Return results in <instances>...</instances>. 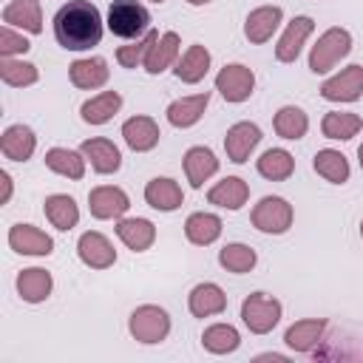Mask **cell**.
I'll return each mask as SVG.
<instances>
[{
  "label": "cell",
  "instance_id": "obj_41",
  "mask_svg": "<svg viewBox=\"0 0 363 363\" xmlns=\"http://www.w3.org/2000/svg\"><path fill=\"white\" fill-rule=\"evenodd\" d=\"M156 40H159V31L150 28L145 37H139V40H133L128 45H119L116 48V62L122 68H139V65H145V57H147V51H150V45Z\"/></svg>",
  "mask_w": 363,
  "mask_h": 363
},
{
  "label": "cell",
  "instance_id": "obj_31",
  "mask_svg": "<svg viewBox=\"0 0 363 363\" xmlns=\"http://www.w3.org/2000/svg\"><path fill=\"white\" fill-rule=\"evenodd\" d=\"M119 108H122V94L119 91H102V94H94L91 99L82 102L79 116L88 125H105L119 113Z\"/></svg>",
  "mask_w": 363,
  "mask_h": 363
},
{
  "label": "cell",
  "instance_id": "obj_22",
  "mask_svg": "<svg viewBox=\"0 0 363 363\" xmlns=\"http://www.w3.org/2000/svg\"><path fill=\"white\" fill-rule=\"evenodd\" d=\"M145 201L159 213H173L184 204V193H182L179 182H173L167 176H156L145 184Z\"/></svg>",
  "mask_w": 363,
  "mask_h": 363
},
{
  "label": "cell",
  "instance_id": "obj_46",
  "mask_svg": "<svg viewBox=\"0 0 363 363\" xmlns=\"http://www.w3.org/2000/svg\"><path fill=\"white\" fill-rule=\"evenodd\" d=\"M357 162H360V170H363V145L357 147Z\"/></svg>",
  "mask_w": 363,
  "mask_h": 363
},
{
  "label": "cell",
  "instance_id": "obj_18",
  "mask_svg": "<svg viewBox=\"0 0 363 363\" xmlns=\"http://www.w3.org/2000/svg\"><path fill=\"white\" fill-rule=\"evenodd\" d=\"M159 136H162V130H159L156 119L142 116V113L125 119V125H122V139H125V145H128L133 153H147V150H153V147L159 145Z\"/></svg>",
  "mask_w": 363,
  "mask_h": 363
},
{
  "label": "cell",
  "instance_id": "obj_32",
  "mask_svg": "<svg viewBox=\"0 0 363 363\" xmlns=\"http://www.w3.org/2000/svg\"><path fill=\"white\" fill-rule=\"evenodd\" d=\"M221 230H224L221 218H218L216 213H204V210L190 213L187 221H184V235H187V241L196 244V247H210L213 241H218Z\"/></svg>",
  "mask_w": 363,
  "mask_h": 363
},
{
  "label": "cell",
  "instance_id": "obj_27",
  "mask_svg": "<svg viewBox=\"0 0 363 363\" xmlns=\"http://www.w3.org/2000/svg\"><path fill=\"white\" fill-rule=\"evenodd\" d=\"M3 23L28 34H40L43 31V9L40 0H11L3 9Z\"/></svg>",
  "mask_w": 363,
  "mask_h": 363
},
{
  "label": "cell",
  "instance_id": "obj_5",
  "mask_svg": "<svg viewBox=\"0 0 363 363\" xmlns=\"http://www.w3.org/2000/svg\"><path fill=\"white\" fill-rule=\"evenodd\" d=\"M281 301L267 292H252L241 303V320L252 335H267L281 323Z\"/></svg>",
  "mask_w": 363,
  "mask_h": 363
},
{
  "label": "cell",
  "instance_id": "obj_13",
  "mask_svg": "<svg viewBox=\"0 0 363 363\" xmlns=\"http://www.w3.org/2000/svg\"><path fill=\"white\" fill-rule=\"evenodd\" d=\"M9 247L14 252H20V255H37V258H43V255H51L54 252V238L45 230L34 227V224H14L9 230Z\"/></svg>",
  "mask_w": 363,
  "mask_h": 363
},
{
  "label": "cell",
  "instance_id": "obj_7",
  "mask_svg": "<svg viewBox=\"0 0 363 363\" xmlns=\"http://www.w3.org/2000/svg\"><path fill=\"white\" fill-rule=\"evenodd\" d=\"M255 88V74L252 68L241 65V62H230L216 74V91L227 99V102H244L252 96Z\"/></svg>",
  "mask_w": 363,
  "mask_h": 363
},
{
  "label": "cell",
  "instance_id": "obj_4",
  "mask_svg": "<svg viewBox=\"0 0 363 363\" xmlns=\"http://www.w3.org/2000/svg\"><path fill=\"white\" fill-rule=\"evenodd\" d=\"M128 332L133 335V340H139L145 346L162 343L170 335V315L156 303H142V306H136L130 312Z\"/></svg>",
  "mask_w": 363,
  "mask_h": 363
},
{
  "label": "cell",
  "instance_id": "obj_42",
  "mask_svg": "<svg viewBox=\"0 0 363 363\" xmlns=\"http://www.w3.org/2000/svg\"><path fill=\"white\" fill-rule=\"evenodd\" d=\"M28 48H31V43L23 34H17L11 26L0 28V57H23Z\"/></svg>",
  "mask_w": 363,
  "mask_h": 363
},
{
  "label": "cell",
  "instance_id": "obj_40",
  "mask_svg": "<svg viewBox=\"0 0 363 363\" xmlns=\"http://www.w3.org/2000/svg\"><path fill=\"white\" fill-rule=\"evenodd\" d=\"M0 79L11 88H28L40 79V71L34 62H26L17 57H3L0 60Z\"/></svg>",
  "mask_w": 363,
  "mask_h": 363
},
{
  "label": "cell",
  "instance_id": "obj_45",
  "mask_svg": "<svg viewBox=\"0 0 363 363\" xmlns=\"http://www.w3.org/2000/svg\"><path fill=\"white\" fill-rule=\"evenodd\" d=\"M190 6H207V3H213V0H187Z\"/></svg>",
  "mask_w": 363,
  "mask_h": 363
},
{
  "label": "cell",
  "instance_id": "obj_10",
  "mask_svg": "<svg viewBox=\"0 0 363 363\" xmlns=\"http://www.w3.org/2000/svg\"><path fill=\"white\" fill-rule=\"evenodd\" d=\"M77 255H79V261H82L85 267H91V269H108V267L116 264V250H113L111 238L102 235V233H96V230H88V233L79 235V241H77Z\"/></svg>",
  "mask_w": 363,
  "mask_h": 363
},
{
  "label": "cell",
  "instance_id": "obj_15",
  "mask_svg": "<svg viewBox=\"0 0 363 363\" xmlns=\"http://www.w3.org/2000/svg\"><path fill=\"white\" fill-rule=\"evenodd\" d=\"M187 309L193 318H213V315H221L227 309V295L218 284L213 281H204V284H196L187 295Z\"/></svg>",
  "mask_w": 363,
  "mask_h": 363
},
{
  "label": "cell",
  "instance_id": "obj_33",
  "mask_svg": "<svg viewBox=\"0 0 363 363\" xmlns=\"http://www.w3.org/2000/svg\"><path fill=\"white\" fill-rule=\"evenodd\" d=\"M85 156L82 150H71V147H51L45 150V167L54 170L57 176H65V179H74L79 182L85 176Z\"/></svg>",
  "mask_w": 363,
  "mask_h": 363
},
{
  "label": "cell",
  "instance_id": "obj_30",
  "mask_svg": "<svg viewBox=\"0 0 363 363\" xmlns=\"http://www.w3.org/2000/svg\"><path fill=\"white\" fill-rule=\"evenodd\" d=\"M323 329H326V320H323V318H303V320H295V323L284 332V343H286L292 352H312V349L320 343Z\"/></svg>",
  "mask_w": 363,
  "mask_h": 363
},
{
  "label": "cell",
  "instance_id": "obj_8",
  "mask_svg": "<svg viewBox=\"0 0 363 363\" xmlns=\"http://www.w3.org/2000/svg\"><path fill=\"white\" fill-rule=\"evenodd\" d=\"M320 96L329 102H357L363 96V65L352 62L340 74L329 77L320 85Z\"/></svg>",
  "mask_w": 363,
  "mask_h": 363
},
{
  "label": "cell",
  "instance_id": "obj_20",
  "mask_svg": "<svg viewBox=\"0 0 363 363\" xmlns=\"http://www.w3.org/2000/svg\"><path fill=\"white\" fill-rule=\"evenodd\" d=\"M179 57H182V40H179V34H176V31H164V34H159V40L150 45V51H147L142 68H145L150 77H156V74L167 71L170 65H176Z\"/></svg>",
  "mask_w": 363,
  "mask_h": 363
},
{
  "label": "cell",
  "instance_id": "obj_19",
  "mask_svg": "<svg viewBox=\"0 0 363 363\" xmlns=\"http://www.w3.org/2000/svg\"><path fill=\"white\" fill-rule=\"evenodd\" d=\"M82 156L91 162V167L99 173V176H111L122 167V153L119 147L111 142V139H102V136H94V139H85L79 145Z\"/></svg>",
  "mask_w": 363,
  "mask_h": 363
},
{
  "label": "cell",
  "instance_id": "obj_48",
  "mask_svg": "<svg viewBox=\"0 0 363 363\" xmlns=\"http://www.w3.org/2000/svg\"><path fill=\"white\" fill-rule=\"evenodd\" d=\"M153 3H164V0H153Z\"/></svg>",
  "mask_w": 363,
  "mask_h": 363
},
{
  "label": "cell",
  "instance_id": "obj_43",
  "mask_svg": "<svg viewBox=\"0 0 363 363\" xmlns=\"http://www.w3.org/2000/svg\"><path fill=\"white\" fill-rule=\"evenodd\" d=\"M0 182H3V196H0V204H9L11 190H14V182H11V176H9L6 170H0Z\"/></svg>",
  "mask_w": 363,
  "mask_h": 363
},
{
  "label": "cell",
  "instance_id": "obj_1",
  "mask_svg": "<svg viewBox=\"0 0 363 363\" xmlns=\"http://www.w3.org/2000/svg\"><path fill=\"white\" fill-rule=\"evenodd\" d=\"M54 37L65 51H88L102 40V14L91 0H68L54 14Z\"/></svg>",
  "mask_w": 363,
  "mask_h": 363
},
{
  "label": "cell",
  "instance_id": "obj_23",
  "mask_svg": "<svg viewBox=\"0 0 363 363\" xmlns=\"http://www.w3.org/2000/svg\"><path fill=\"white\" fill-rule=\"evenodd\" d=\"M116 235L128 250L145 252L156 241V224L150 218H139V216L136 218H116Z\"/></svg>",
  "mask_w": 363,
  "mask_h": 363
},
{
  "label": "cell",
  "instance_id": "obj_12",
  "mask_svg": "<svg viewBox=\"0 0 363 363\" xmlns=\"http://www.w3.org/2000/svg\"><path fill=\"white\" fill-rule=\"evenodd\" d=\"M261 142V128L255 122H235L227 128L224 133V150H227V159L233 164H244L250 159V153L258 147Z\"/></svg>",
  "mask_w": 363,
  "mask_h": 363
},
{
  "label": "cell",
  "instance_id": "obj_17",
  "mask_svg": "<svg viewBox=\"0 0 363 363\" xmlns=\"http://www.w3.org/2000/svg\"><path fill=\"white\" fill-rule=\"evenodd\" d=\"M207 105H210V94H207V91L190 94V96H179V99H173V102L167 105L164 116H167V122H170L173 128L184 130V128H193V125L204 116Z\"/></svg>",
  "mask_w": 363,
  "mask_h": 363
},
{
  "label": "cell",
  "instance_id": "obj_34",
  "mask_svg": "<svg viewBox=\"0 0 363 363\" xmlns=\"http://www.w3.org/2000/svg\"><path fill=\"white\" fill-rule=\"evenodd\" d=\"M312 167H315L318 176H323V179L332 182V184H346L349 176H352L349 159H346L340 150H335V147H323V150H318L315 159H312Z\"/></svg>",
  "mask_w": 363,
  "mask_h": 363
},
{
  "label": "cell",
  "instance_id": "obj_35",
  "mask_svg": "<svg viewBox=\"0 0 363 363\" xmlns=\"http://www.w3.org/2000/svg\"><path fill=\"white\" fill-rule=\"evenodd\" d=\"M363 128V116L352 113V111H329L323 119H320V133L326 139H340V142H349L360 133Z\"/></svg>",
  "mask_w": 363,
  "mask_h": 363
},
{
  "label": "cell",
  "instance_id": "obj_29",
  "mask_svg": "<svg viewBox=\"0 0 363 363\" xmlns=\"http://www.w3.org/2000/svg\"><path fill=\"white\" fill-rule=\"evenodd\" d=\"M54 289V278L43 267H28L17 275V295L26 303H43Z\"/></svg>",
  "mask_w": 363,
  "mask_h": 363
},
{
  "label": "cell",
  "instance_id": "obj_37",
  "mask_svg": "<svg viewBox=\"0 0 363 363\" xmlns=\"http://www.w3.org/2000/svg\"><path fill=\"white\" fill-rule=\"evenodd\" d=\"M201 346L210 354H233L241 346V335L233 323H213L201 332Z\"/></svg>",
  "mask_w": 363,
  "mask_h": 363
},
{
  "label": "cell",
  "instance_id": "obj_25",
  "mask_svg": "<svg viewBox=\"0 0 363 363\" xmlns=\"http://www.w3.org/2000/svg\"><path fill=\"white\" fill-rule=\"evenodd\" d=\"M218 173V159L210 147L204 145H193L187 153H184V176L190 182V187H204L207 179H213Z\"/></svg>",
  "mask_w": 363,
  "mask_h": 363
},
{
  "label": "cell",
  "instance_id": "obj_26",
  "mask_svg": "<svg viewBox=\"0 0 363 363\" xmlns=\"http://www.w3.org/2000/svg\"><path fill=\"white\" fill-rule=\"evenodd\" d=\"M250 199V184L241 176H227L207 190V201L221 210H241Z\"/></svg>",
  "mask_w": 363,
  "mask_h": 363
},
{
  "label": "cell",
  "instance_id": "obj_44",
  "mask_svg": "<svg viewBox=\"0 0 363 363\" xmlns=\"http://www.w3.org/2000/svg\"><path fill=\"white\" fill-rule=\"evenodd\" d=\"M258 360H286L284 354H258Z\"/></svg>",
  "mask_w": 363,
  "mask_h": 363
},
{
  "label": "cell",
  "instance_id": "obj_6",
  "mask_svg": "<svg viewBox=\"0 0 363 363\" xmlns=\"http://www.w3.org/2000/svg\"><path fill=\"white\" fill-rule=\"evenodd\" d=\"M292 218H295V210L281 196H264L250 213L252 227L258 233H267V235H284L292 227Z\"/></svg>",
  "mask_w": 363,
  "mask_h": 363
},
{
  "label": "cell",
  "instance_id": "obj_38",
  "mask_svg": "<svg viewBox=\"0 0 363 363\" xmlns=\"http://www.w3.org/2000/svg\"><path fill=\"white\" fill-rule=\"evenodd\" d=\"M272 128H275V133H278L281 139L295 142V139H303V136H306V130H309V116H306L298 105H284V108H278V113H275V119H272Z\"/></svg>",
  "mask_w": 363,
  "mask_h": 363
},
{
  "label": "cell",
  "instance_id": "obj_21",
  "mask_svg": "<svg viewBox=\"0 0 363 363\" xmlns=\"http://www.w3.org/2000/svg\"><path fill=\"white\" fill-rule=\"evenodd\" d=\"M210 62H213V57H210L207 45L193 43V45H187V51H184V54L179 57V62L173 65V74H176V79H182L184 85H196V82H201V79L207 77Z\"/></svg>",
  "mask_w": 363,
  "mask_h": 363
},
{
  "label": "cell",
  "instance_id": "obj_14",
  "mask_svg": "<svg viewBox=\"0 0 363 363\" xmlns=\"http://www.w3.org/2000/svg\"><path fill=\"white\" fill-rule=\"evenodd\" d=\"M284 20V9L281 6H258L247 14L244 20V37L252 43V45H261V43H269L272 34L278 31Z\"/></svg>",
  "mask_w": 363,
  "mask_h": 363
},
{
  "label": "cell",
  "instance_id": "obj_47",
  "mask_svg": "<svg viewBox=\"0 0 363 363\" xmlns=\"http://www.w3.org/2000/svg\"><path fill=\"white\" fill-rule=\"evenodd\" d=\"M360 238H363V221H360Z\"/></svg>",
  "mask_w": 363,
  "mask_h": 363
},
{
  "label": "cell",
  "instance_id": "obj_24",
  "mask_svg": "<svg viewBox=\"0 0 363 363\" xmlns=\"http://www.w3.org/2000/svg\"><path fill=\"white\" fill-rule=\"evenodd\" d=\"M0 150L11 162H28L37 150V136L28 125H9L0 136Z\"/></svg>",
  "mask_w": 363,
  "mask_h": 363
},
{
  "label": "cell",
  "instance_id": "obj_28",
  "mask_svg": "<svg viewBox=\"0 0 363 363\" xmlns=\"http://www.w3.org/2000/svg\"><path fill=\"white\" fill-rule=\"evenodd\" d=\"M43 213L51 221V227H57L62 233H68V230H74L79 224V207H77V201L68 193H51V196H45Z\"/></svg>",
  "mask_w": 363,
  "mask_h": 363
},
{
  "label": "cell",
  "instance_id": "obj_39",
  "mask_svg": "<svg viewBox=\"0 0 363 363\" xmlns=\"http://www.w3.org/2000/svg\"><path fill=\"white\" fill-rule=\"evenodd\" d=\"M258 255L250 244H241V241H233V244H224L218 250V264L227 269V272H235V275H244V272H252Z\"/></svg>",
  "mask_w": 363,
  "mask_h": 363
},
{
  "label": "cell",
  "instance_id": "obj_16",
  "mask_svg": "<svg viewBox=\"0 0 363 363\" xmlns=\"http://www.w3.org/2000/svg\"><path fill=\"white\" fill-rule=\"evenodd\" d=\"M68 77H71V85H77L82 91H96L108 82L111 68H108L105 57H82L68 65Z\"/></svg>",
  "mask_w": 363,
  "mask_h": 363
},
{
  "label": "cell",
  "instance_id": "obj_2",
  "mask_svg": "<svg viewBox=\"0 0 363 363\" xmlns=\"http://www.w3.org/2000/svg\"><path fill=\"white\" fill-rule=\"evenodd\" d=\"M108 28L122 40H139L150 31V11L139 0H111Z\"/></svg>",
  "mask_w": 363,
  "mask_h": 363
},
{
  "label": "cell",
  "instance_id": "obj_11",
  "mask_svg": "<svg viewBox=\"0 0 363 363\" xmlns=\"http://www.w3.org/2000/svg\"><path fill=\"white\" fill-rule=\"evenodd\" d=\"M312 31H315V20H312V17H306V14L292 17V20L286 23V28H284L278 45H275V60H278V62H295V60L301 57V48H303V43L309 40Z\"/></svg>",
  "mask_w": 363,
  "mask_h": 363
},
{
  "label": "cell",
  "instance_id": "obj_9",
  "mask_svg": "<svg viewBox=\"0 0 363 363\" xmlns=\"http://www.w3.org/2000/svg\"><path fill=\"white\" fill-rule=\"evenodd\" d=\"M130 207V199L122 187L116 184H99L88 193V210L94 218L108 221V218H122Z\"/></svg>",
  "mask_w": 363,
  "mask_h": 363
},
{
  "label": "cell",
  "instance_id": "obj_36",
  "mask_svg": "<svg viewBox=\"0 0 363 363\" xmlns=\"http://www.w3.org/2000/svg\"><path fill=\"white\" fill-rule=\"evenodd\" d=\"M255 170H258L264 179H269V182H286V179L295 173V159H292V153L284 150V147H269V150H264V153L258 156Z\"/></svg>",
  "mask_w": 363,
  "mask_h": 363
},
{
  "label": "cell",
  "instance_id": "obj_3",
  "mask_svg": "<svg viewBox=\"0 0 363 363\" xmlns=\"http://www.w3.org/2000/svg\"><path fill=\"white\" fill-rule=\"evenodd\" d=\"M349 51H352V34L346 28H340V26H332L312 45V51H309V71L312 74H329L343 57H349Z\"/></svg>",
  "mask_w": 363,
  "mask_h": 363
}]
</instances>
